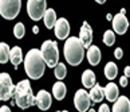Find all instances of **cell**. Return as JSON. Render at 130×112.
Masks as SVG:
<instances>
[{
	"label": "cell",
	"mask_w": 130,
	"mask_h": 112,
	"mask_svg": "<svg viewBox=\"0 0 130 112\" xmlns=\"http://www.w3.org/2000/svg\"><path fill=\"white\" fill-rule=\"evenodd\" d=\"M46 61L42 55V51L38 49H31L24 58V69L27 76L32 80H38L44 74Z\"/></svg>",
	"instance_id": "1"
},
{
	"label": "cell",
	"mask_w": 130,
	"mask_h": 112,
	"mask_svg": "<svg viewBox=\"0 0 130 112\" xmlns=\"http://www.w3.org/2000/svg\"><path fill=\"white\" fill-rule=\"evenodd\" d=\"M13 99L16 101V105L22 109H27L31 105L36 104V97H34L30 81L23 80L18 82L13 89Z\"/></svg>",
	"instance_id": "2"
},
{
	"label": "cell",
	"mask_w": 130,
	"mask_h": 112,
	"mask_svg": "<svg viewBox=\"0 0 130 112\" xmlns=\"http://www.w3.org/2000/svg\"><path fill=\"white\" fill-rule=\"evenodd\" d=\"M64 58L70 65L78 66L85 58V47L82 45L79 38L76 37H70L66 39L64 43Z\"/></svg>",
	"instance_id": "3"
},
{
	"label": "cell",
	"mask_w": 130,
	"mask_h": 112,
	"mask_svg": "<svg viewBox=\"0 0 130 112\" xmlns=\"http://www.w3.org/2000/svg\"><path fill=\"white\" fill-rule=\"evenodd\" d=\"M42 55L46 61V65L50 68H55L59 62V50H58V45L52 41H44L42 43Z\"/></svg>",
	"instance_id": "4"
},
{
	"label": "cell",
	"mask_w": 130,
	"mask_h": 112,
	"mask_svg": "<svg viewBox=\"0 0 130 112\" xmlns=\"http://www.w3.org/2000/svg\"><path fill=\"white\" fill-rule=\"evenodd\" d=\"M20 6V0H0V15L7 20H12L19 15Z\"/></svg>",
	"instance_id": "5"
},
{
	"label": "cell",
	"mask_w": 130,
	"mask_h": 112,
	"mask_svg": "<svg viewBox=\"0 0 130 112\" xmlns=\"http://www.w3.org/2000/svg\"><path fill=\"white\" fill-rule=\"evenodd\" d=\"M47 11L46 0H27V12L32 20H40Z\"/></svg>",
	"instance_id": "6"
},
{
	"label": "cell",
	"mask_w": 130,
	"mask_h": 112,
	"mask_svg": "<svg viewBox=\"0 0 130 112\" xmlns=\"http://www.w3.org/2000/svg\"><path fill=\"white\" fill-rule=\"evenodd\" d=\"M15 85L12 84V79L8 73H0V100L7 101L13 97Z\"/></svg>",
	"instance_id": "7"
},
{
	"label": "cell",
	"mask_w": 130,
	"mask_h": 112,
	"mask_svg": "<svg viewBox=\"0 0 130 112\" xmlns=\"http://www.w3.org/2000/svg\"><path fill=\"white\" fill-rule=\"evenodd\" d=\"M90 103H91L90 93H87L85 89L76 91V93L74 96V105L79 112H86L90 108Z\"/></svg>",
	"instance_id": "8"
},
{
	"label": "cell",
	"mask_w": 130,
	"mask_h": 112,
	"mask_svg": "<svg viewBox=\"0 0 130 112\" xmlns=\"http://www.w3.org/2000/svg\"><path fill=\"white\" fill-rule=\"evenodd\" d=\"M79 39L82 42L85 49H87L91 46V42H93V28L87 22H83L79 31Z\"/></svg>",
	"instance_id": "9"
},
{
	"label": "cell",
	"mask_w": 130,
	"mask_h": 112,
	"mask_svg": "<svg viewBox=\"0 0 130 112\" xmlns=\"http://www.w3.org/2000/svg\"><path fill=\"white\" fill-rule=\"evenodd\" d=\"M127 27H129V20L125 16V14H117L115 16H113V28L114 31L122 35L127 31Z\"/></svg>",
	"instance_id": "10"
},
{
	"label": "cell",
	"mask_w": 130,
	"mask_h": 112,
	"mask_svg": "<svg viewBox=\"0 0 130 112\" xmlns=\"http://www.w3.org/2000/svg\"><path fill=\"white\" fill-rule=\"evenodd\" d=\"M70 34V24L67 22V19L60 18L58 19L55 23V35L58 37V39H66Z\"/></svg>",
	"instance_id": "11"
},
{
	"label": "cell",
	"mask_w": 130,
	"mask_h": 112,
	"mask_svg": "<svg viewBox=\"0 0 130 112\" xmlns=\"http://www.w3.org/2000/svg\"><path fill=\"white\" fill-rule=\"evenodd\" d=\"M52 99L51 95L47 91H39V93L36 95V105L39 107V109L42 111H47L51 107Z\"/></svg>",
	"instance_id": "12"
},
{
	"label": "cell",
	"mask_w": 130,
	"mask_h": 112,
	"mask_svg": "<svg viewBox=\"0 0 130 112\" xmlns=\"http://www.w3.org/2000/svg\"><path fill=\"white\" fill-rule=\"evenodd\" d=\"M113 111L114 112H129L130 111V100L126 96H119L114 101Z\"/></svg>",
	"instance_id": "13"
},
{
	"label": "cell",
	"mask_w": 130,
	"mask_h": 112,
	"mask_svg": "<svg viewBox=\"0 0 130 112\" xmlns=\"http://www.w3.org/2000/svg\"><path fill=\"white\" fill-rule=\"evenodd\" d=\"M103 92H105V97L109 101H114L118 99L119 96V92H118V86L114 84V82H109L107 85L103 88Z\"/></svg>",
	"instance_id": "14"
},
{
	"label": "cell",
	"mask_w": 130,
	"mask_h": 112,
	"mask_svg": "<svg viewBox=\"0 0 130 112\" xmlns=\"http://www.w3.org/2000/svg\"><path fill=\"white\" fill-rule=\"evenodd\" d=\"M87 60L90 62V65H98L99 61H101V50L98 49V46H94L91 45L87 50Z\"/></svg>",
	"instance_id": "15"
},
{
	"label": "cell",
	"mask_w": 130,
	"mask_h": 112,
	"mask_svg": "<svg viewBox=\"0 0 130 112\" xmlns=\"http://www.w3.org/2000/svg\"><path fill=\"white\" fill-rule=\"evenodd\" d=\"M105 97V92H103V88L99 86V84H95L93 88L90 91V99L93 103H101Z\"/></svg>",
	"instance_id": "16"
},
{
	"label": "cell",
	"mask_w": 130,
	"mask_h": 112,
	"mask_svg": "<svg viewBox=\"0 0 130 112\" xmlns=\"http://www.w3.org/2000/svg\"><path fill=\"white\" fill-rule=\"evenodd\" d=\"M82 84H83V86H86V88H93V86L95 85V74L93 70H85L83 74H82Z\"/></svg>",
	"instance_id": "17"
},
{
	"label": "cell",
	"mask_w": 130,
	"mask_h": 112,
	"mask_svg": "<svg viewBox=\"0 0 130 112\" xmlns=\"http://www.w3.org/2000/svg\"><path fill=\"white\" fill-rule=\"evenodd\" d=\"M66 85L63 84L62 81H58L54 84V86H52V95H54V97L56 100H63L64 96H66Z\"/></svg>",
	"instance_id": "18"
},
{
	"label": "cell",
	"mask_w": 130,
	"mask_h": 112,
	"mask_svg": "<svg viewBox=\"0 0 130 112\" xmlns=\"http://www.w3.org/2000/svg\"><path fill=\"white\" fill-rule=\"evenodd\" d=\"M9 61L12 62V65H15V69L18 65L23 61V54H22V49L19 46H15L11 49V54H9Z\"/></svg>",
	"instance_id": "19"
},
{
	"label": "cell",
	"mask_w": 130,
	"mask_h": 112,
	"mask_svg": "<svg viewBox=\"0 0 130 112\" xmlns=\"http://www.w3.org/2000/svg\"><path fill=\"white\" fill-rule=\"evenodd\" d=\"M43 19H44V24L47 28H54L55 27V23H56V14L54 9H47L44 16H43Z\"/></svg>",
	"instance_id": "20"
},
{
	"label": "cell",
	"mask_w": 130,
	"mask_h": 112,
	"mask_svg": "<svg viewBox=\"0 0 130 112\" xmlns=\"http://www.w3.org/2000/svg\"><path fill=\"white\" fill-rule=\"evenodd\" d=\"M118 74V68L114 62H107L105 66V76L107 80H114Z\"/></svg>",
	"instance_id": "21"
},
{
	"label": "cell",
	"mask_w": 130,
	"mask_h": 112,
	"mask_svg": "<svg viewBox=\"0 0 130 112\" xmlns=\"http://www.w3.org/2000/svg\"><path fill=\"white\" fill-rule=\"evenodd\" d=\"M9 54H11V49L8 47L7 43L2 42L0 43V64H7L9 61Z\"/></svg>",
	"instance_id": "22"
},
{
	"label": "cell",
	"mask_w": 130,
	"mask_h": 112,
	"mask_svg": "<svg viewBox=\"0 0 130 112\" xmlns=\"http://www.w3.org/2000/svg\"><path fill=\"white\" fill-rule=\"evenodd\" d=\"M54 74L58 80H63L66 74H67V70H66V65L62 64V62H58V65L55 66V70H54Z\"/></svg>",
	"instance_id": "23"
},
{
	"label": "cell",
	"mask_w": 130,
	"mask_h": 112,
	"mask_svg": "<svg viewBox=\"0 0 130 112\" xmlns=\"http://www.w3.org/2000/svg\"><path fill=\"white\" fill-rule=\"evenodd\" d=\"M26 34V28H24V24L23 23H16L15 27H13V35H15L18 39H22Z\"/></svg>",
	"instance_id": "24"
},
{
	"label": "cell",
	"mask_w": 130,
	"mask_h": 112,
	"mask_svg": "<svg viewBox=\"0 0 130 112\" xmlns=\"http://www.w3.org/2000/svg\"><path fill=\"white\" fill-rule=\"evenodd\" d=\"M114 42H115L114 32L111 30H107V31L105 32V35H103V43H105L106 46H113Z\"/></svg>",
	"instance_id": "25"
},
{
	"label": "cell",
	"mask_w": 130,
	"mask_h": 112,
	"mask_svg": "<svg viewBox=\"0 0 130 112\" xmlns=\"http://www.w3.org/2000/svg\"><path fill=\"white\" fill-rule=\"evenodd\" d=\"M114 55H115V58H117V60H119V58H122V55H123V51H122V49H121V47L115 49V51H114Z\"/></svg>",
	"instance_id": "26"
},
{
	"label": "cell",
	"mask_w": 130,
	"mask_h": 112,
	"mask_svg": "<svg viewBox=\"0 0 130 112\" xmlns=\"http://www.w3.org/2000/svg\"><path fill=\"white\" fill-rule=\"evenodd\" d=\"M119 84H121V86H126L127 85V77L122 76L121 79H119Z\"/></svg>",
	"instance_id": "27"
},
{
	"label": "cell",
	"mask_w": 130,
	"mask_h": 112,
	"mask_svg": "<svg viewBox=\"0 0 130 112\" xmlns=\"http://www.w3.org/2000/svg\"><path fill=\"white\" fill-rule=\"evenodd\" d=\"M99 112H109V105L102 104V105H101V108H99Z\"/></svg>",
	"instance_id": "28"
},
{
	"label": "cell",
	"mask_w": 130,
	"mask_h": 112,
	"mask_svg": "<svg viewBox=\"0 0 130 112\" xmlns=\"http://www.w3.org/2000/svg\"><path fill=\"white\" fill-rule=\"evenodd\" d=\"M125 76H126V77H130V66H126V68H125Z\"/></svg>",
	"instance_id": "29"
},
{
	"label": "cell",
	"mask_w": 130,
	"mask_h": 112,
	"mask_svg": "<svg viewBox=\"0 0 130 112\" xmlns=\"http://www.w3.org/2000/svg\"><path fill=\"white\" fill-rule=\"evenodd\" d=\"M9 111H11V109H9L7 105H3L2 108H0V112H9Z\"/></svg>",
	"instance_id": "30"
},
{
	"label": "cell",
	"mask_w": 130,
	"mask_h": 112,
	"mask_svg": "<svg viewBox=\"0 0 130 112\" xmlns=\"http://www.w3.org/2000/svg\"><path fill=\"white\" fill-rule=\"evenodd\" d=\"M32 31H34V34H38V31H39V27H38V26H34V27H32Z\"/></svg>",
	"instance_id": "31"
},
{
	"label": "cell",
	"mask_w": 130,
	"mask_h": 112,
	"mask_svg": "<svg viewBox=\"0 0 130 112\" xmlns=\"http://www.w3.org/2000/svg\"><path fill=\"white\" fill-rule=\"evenodd\" d=\"M95 2H97L98 4H103V3L106 2V0H95Z\"/></svg>",
	"instance_id": "32"
}]
</instances>
